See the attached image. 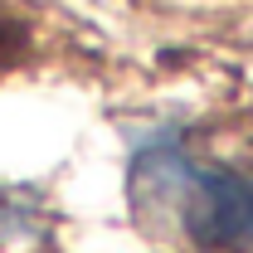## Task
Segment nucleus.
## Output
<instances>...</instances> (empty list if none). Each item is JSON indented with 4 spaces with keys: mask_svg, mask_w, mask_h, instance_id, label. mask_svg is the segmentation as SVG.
I'll list each match as a JSON object with an SVG mask.
<instances>
[{
    "mask_svg": "<svg viewBox=\"0 0 253 253\" xmlns=\"http://www.w3.org/2000/svg\"><path fill=\"white\" fill-rule=\"evenodd\" d=\"M0 63H5V25H0Z\"/></svg>",
    "mask_w": 253,
    "mask_h": 253,
    "instance_id": "2",
    "label": "nucleus"
},
{
    "mask_svg": "<svg viewBox=\"0 0 253 253\" xmlns=\"http://www.w3.org/2000/svg\"><path fill=\"white\" fill-rule=\"evenodd\" d=\"M131 200L141 210L175 205L190 244L210 253H253V180L219 166H190L166 136L131 161Z\"/></svg>",
    "mask_w": 253,
    "mask_h": 253,
    "instance_id": "1",
    "label": "nucleus"
}]
</instances>
